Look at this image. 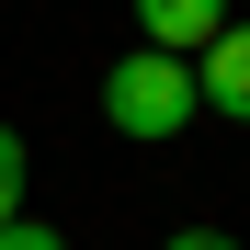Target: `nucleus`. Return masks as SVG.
<instances>
[{
	"instance_id": "f257e3e1",
	"label": "nucleus",
	"mask_w": 250,
	"mask_h": 250,
	"mask_svg": "<svg viewBox=\"0 0 250 250\" xmlns=\"http://www.w3.org/2000/svg\"><path fill=\"white\" fill-rule=\"evenodd\" d=\"M193 114H205V103H193V57L137 46V57H114V68H103V125H114V137L159 148V137H182Z\"/></svg>"
},
{
	"instance_id": "f03ea898",
	"label": "nucleus",
	"mask_w": 250,
	"mask_h": 250,
	"mask_svg": "<svg viewBox=\"0 0 250 250\" xmlns=\"http://www.w3.org/2000/svg\"><path fill=\"white\" fill-rule=\"evenodd\" d=\"M137 34H148L159 57H205L228 34V0H137Z\"/></svg>"
},
{
	"instance_id": "7ed1b4c3",
	"label": "nucleus",
	"mask_w": 250,
	"mask_h": 250,
	"mask_svg": "<svg viewBox=\"0 0 250 250\" xmlns=\"http://www.w3.org/2000/svg\"><path fill=\"white\" fill-rule=\"evenodd\" d=\"M193 103H216L228 125H250V23H228L216 46L193 57Z\"/></svg>"
},
{
	"instance_id": "20e7f679",
	"label": "nucleus",
	"mask_w": 250,
	"mask_h": 250,
	"mask_svg": "<svg viewBox=\"0 0 250 250\" xmlns=\"http://www.w3.org/2000/svg\"><path fill=\"white\" fill-rule=\"evenodd\" d=\"M0 216H23V137L0 125Z\"/></svg>"
},
{
	"instance_id": "39448f33",
	"label": "nucleus",
	"mask_w": 250,
	"mask_h": 250,
	"mask_svg": "<svg viewBox=\"0 0 250 250\" xmlns=\"http://www.w3.org/2000/svg\"><path fill=\"white\" fill-rule=\"evenodd\" d=\"M0 250H68L57 228H34V216H0Z\"/></svg>"
},
{
	"instance_id": "423d86ee",
	"label": "nucleus",
	"mask_w": 250,
	"mask_h": 250,
	"mask_svg": "<svg viewBox=\"0 0 250 250\" xmlns=\"http://www.w3.org/2000/svg\"><path fill=\"white\" fill-rule=\"evenodd\" d=\"M159 250H239V239H216V228H182V239H159Z\"/></svg>"
}]
</instances>
